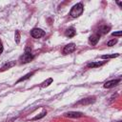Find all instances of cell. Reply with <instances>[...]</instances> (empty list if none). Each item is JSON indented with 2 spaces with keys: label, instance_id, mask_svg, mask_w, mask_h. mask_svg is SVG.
<instances>
[{
  "label": "cell",
  "instance_id": "6da1fadb",
  "mask_svg": "<svg viewBox=\"0 0 122 122\" xmlns=\"http://www.w3.org/2000/svg\"><path fill=\"white\" fill-rule=\"evenodd\" d=\"M83 10H84V8H83L82 3H77L71 8V10L70 11V15L73 18H76L83 13Z\"/></svg>",
  "mask_w": 122,
  "mask_h": 122
},
{
  "label": "cell",
  "instance_id": "7a4b0ae2",
  "mask_svg": "<svg viewBox=\"0 0 122 122\" xmlns=\"http://www.w3.org/2000/svg\"><path fill=\"white\" fill-rule=\"evenodd\" d=\"M33 59V55L31 54V50L30 47H26L24 54L21 56V62L22 63H29Z\"/></svg>",
  "mask_w": 122,
  "mask_h": 122
},
{
  "label": "cell",
  "instance_id": "3957f363",
  "mask_svg": "<svg viewBox=\"0 0 122 122\" xmlns=\"http://www.w3.org/2000/svg\"><path fill=\"white\" fill-rule=\"evenodd\" d=\"M30 35L33 37V38H41L42 36L45 35V31L41 29H38V28H34L31 30L30 31Z\"/></svg>",
  "mask_w": 122,
  "mask_h": 122
},
{
  "label": "cell",
  "instance_id": "277c9868",
  "mask_svg": "<svg viewBox=\"0 0 122 122\" xmlns=\"http://www.w3.org/2000/svg\"><path fill=\"white\" fill-rule=\"evenodd\" d=\"M75 51V44L73 43H70L68 45H66L63 49V53L64 54H69V53H71L72 51Z\"/></svg>",
  "mask_w": 122,
  "mask_h": 122
},
{
  "label": "cell",
  "instance_id": "5b68a950",
  "mask_svg": "<svg viewBox=\"0 0 122 122\" xmlns=\"http://www.w3.org/2000/svg\"><path fill=\"white\" fill-rule=\"evenodd\" d=\"M119 82H120V78H117V79H112V80L107 81V82L104 84V88H106V89L112 88V87L116 86V85H117Z\"/></svg>",
  "mask_w": 122,
  "mask_h": 122
},
{
  "label": "cell",
  "instance_id": "8992f818",
  "mask_svg": "<svg viewBox=\"0 0 122 122\" xmlns=\"http://www.w3.org/2000/svg\"><path fill=\"white\" fill-rule=\"evenodd\" d=\"M84 114L81 112H68L65 113V116L70 117V118H78V117H82Z\"/></svg>",
  "mask_w": 122,
  "mask_h": 122
},
{
  "label": "cell",
  "instance_id": "52a82bcc",
  "mask_svg": "<svg viewBox=\"0 0 122 122\" xmlns=\"http://www.w3.org/2000/svg\"><path fill=\"white\" fill-rule=\"evenodd\" d=\"M95 101V97H88V98H84L82 100H80L77 104H81V105H88V104H92Z\"/></svg>",
  "mask_w": 122,
  "mask_h": 122
},
{
  "label": "cell",
  "instance_id": "ba28073f",
  "mask_svg": "<svg viewBox=\"0 0 122 122\" xmlns=\"http://www.w3.org/2000/svg\"><path fill=\"white\" fill-rule=\"evenodd\" d=\"M89 41H90V43L92 45H93V46L96 45L98 43V41H99V35L98 34H92V35H91L90 38H89Z\"/></svg>",
  "mask_w": 122,
  "mask_h": 122
},
{
  "label": "cell",
  "instance_id": "9c48e42d",
  "mask_svg": "<svg viewBox=\"0 0 122 122\" xmlns=\"http://www.w3.org/2000/svg\"><path fill=\"white\" fill-rule=\"evenodd\" d=\"M110 30H111V27H110V26L103 25V26H100V27H99L98 31H99V33H101V34H105V33H108Z\"/></svg>",
  "mask_w": 122,
  "mask_h": 122
},
{
  "label": "cell",
  "instance_id": "30bf717a",
  "mask_svg": "<svg viewBox=\"0 0 122 122\" xmlns=\"http://www.w3.org/2000/svg\"><path fill=\"white\" fill-rule=\"evenodd\" d=\"M14 65H15V62H14V61H10V62L6 63L5 65H3L2 68L0 69V71H6V70H8V69H10V68H11V67H13Z\"/></svg>",
  "mask_w": 122,
  "mask_h": 122
},
{
  "label": "cell",
  "instance_id": "8fae6325",
  "mask_svg": "<svg viewBox=\"0 0 122 122\" xmlns=\"http://www.w3.org/2000/svg\"><path fill=\"white\" fill-rule=\"evenodd\" d=\"M105 62H106V61H101V62H99V61H97V62H91V63L87 64V67H88V68H96V67L102 66Z\"/></svg>",
  "mask_w": 122,
  "mask_h": 122
},
{
  "label": "cell",
  "instance_id": "7c38bea8",
  "mask_svg": "<svg viewBox=\"0 0 122 122\" xmlns=\"http://www.w3.org/2000/svg\"><path fill=\"white\" fill-rule=\"evenodd\" d=\"M75 33L76 32H75V30L73 28H70V29H68L66 30V35L69 36V37H73L75 35Z\"/></svg>",
  "mask_w": 122,
  "mask_h": 122
},
{
  "label": "cell",
  "instance_id": "4fadbf2b",
  "mask_svg": "<svg viewBox=\"0 0 122 122\" xmlns=\"http://www.w3.org/2000/svg\"><path fill=\"white\" fill-rule=\"evenodd\" d=\"M119 56V53H112V54H104V55H101V58L102 59H110V58H115V57H118Z\"/></svg>",
  "mask_w": 122,
  "mask_h": 122
},
{
  "label": "cell",
  "instance_id": "5bb4252c",
  "mask_svg": "<svg viewBox=\"0 0 122 122\" xmlns=\"http://www.w3.org/2000/svg\"><path fill=\"white\" fill-rule=\"evenodd\" d=\"M46 114H47V111H46V110H43V111H42V112H40L38 115H36L35 117H33L31 120H37V119H40V118L44 117Z\"/></svg>",
  "mask_w": 122,
  "mask_h": 122
},
{
  "label": "cell",
  "instance_id": "9a60e30c",
  "mask_svg": "<svg viewBox=\"0 0 122 122\" xmlns=\"http://www.w3.org/2000/svg\"><path fill=\"white\" fill-rule=\"evenodd\" d=\"M33 73H34L33 71H32V72H30V73H27V74H26L25 76H23V77H21L20 79H18L16 83H19V82H21V81H24V80H26V79H28V78H30V76H32V75H33Z\"/></svg>",
  "mask_w": 122,
  "mask_h": 122
},
{
  "label": "cell",
  "instance_id": "2e32d148",
  "mask_svg": "<svg viewBox=\"0 0 122 122\" xmlns=\"http://www.w3.org/2000/svg\"><path fill=\"white\" fill-rule=\"evenodd\" d=\"M51 82H52V79H51V78H49V79H47L46 81H44V82L41 84V87H42V88L47 87V86H49V85H50Z\"/></svg>",
  "mask_w": 122,
  "mask_h": 122
},
{
  "label": "cell",
  "instance_id": "e0dca14e",
  "mask_svg": "<svg viewBox=\"0 0 122 122\" xmlns=\"http://www.w3.org/2000/svg\"><path fill=\"white\" fill-rule=\"evenodd\" d=\"M116 43H117V39H112V40L108 41V43H107V46H109V47H112V46H114Z\"/></svg>",
  "mask_w": 122,
  "mask_h": 122
},
{
  "label": "cell",
  "instance_id": "ac0fdd59",
  "mask_svg": "<svg viewBox=\"0 0 122 122\" xmlns=\"http://www.w3.org/2000/svg\"><path fill=\"white\" fill-rule=\"evenodd\" d=\"M14 38H15V42L18 44V43L20 42V35H19V32H18V30H16V31H15V34H14Z\"/></svg>",
  "mask_w": 122,
  "mask_h": 122
},
{
  "label": "cell",
  "instance_id": "d6986e66",
  "mask_svg": "<svg viewBox=\"0 0 122 122\" xmlns=\"http://www.w3.org/2000/svg\"><path fill=\"white\" fill-rule=\"evenodd\" d=\"M112 36H118V37H120L121 36V31H114V32L112 33Z\"/></svg>",
  "mask_w": 122,
  "mask_h": 122
},
{
  "label": "cell",
  "instance_id": "ffe728a7",
  "mask_svg": "<svg viewBox=\"0 0 122 122\" xmlns=\"http://www.w3.org/2000/svg\"><path fill=\"white\" fill-rule=\"evenodd\" d=\"M3 51V45H2V42L0 41V53H2Z\"/></svg>",
  "mask_w": 122,
  "mask_h": 122
},
{
  "label": "cell",
  "instance_id": "44dd1931",
  "mask_svg": "<svg viewBox=\"0 0 122 122\" xmlns=\"http://www.w3.org/2000/svg\"><path fill=\"white\" fill-rule=\"evenodd\" d=\"M117 5H118V6H120V7H121V5H122V3H121V2H117Z\"/></svg>",
  "mask_w": 122,
  "mask_h": 122
},
{
  "label": "cell",
  "instance_id": "7402d4cb",
  "mask_svg": "<svg viewBox=\"0 0 122 122\" xmlns=\"http://www.w3.org/2000/svg\"><path fill=\"white\" fill-rule=\"evenodd\" d=\"M116 122H121V121H116Z\"/></svg>",
  "mask_w": 122,
  "mask_h": 122
}]
</instances>
